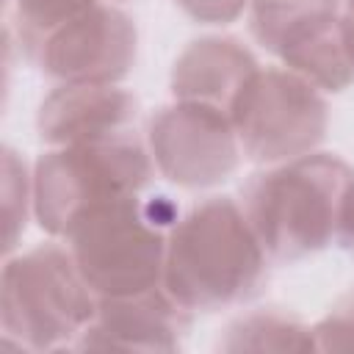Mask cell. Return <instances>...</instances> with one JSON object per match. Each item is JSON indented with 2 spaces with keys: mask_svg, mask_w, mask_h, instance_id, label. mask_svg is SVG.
Segmentation results:
<instances>
[{
  "mask_svg": "<svg viewBox=\"0 0 354 354\" xmlns=\"http://www.w3.org/2000/svg\"><path fill=\"white\" fill-rule=\"evenodd\" d=\"M268 263L243 207L210 196L174 221L163 288L191 313H218L252 301L268 279Z\"/></svg>",
  "mask_w": 354,
  "mask_h": 354,
  "instance_id": "1",
  "label": "cell"
},
{
  "mask_svg": "<svg viewBox=\"0 0 354 354\" xmlns=\"http://www.w3.org/2000/svg\"><path fill=\"white\" fill-rule=\"evenodd\" d=\"M22 55L55 83H122L138 55L130 14L105 0H11Z\"/></svg>",
  "mask_w": 354,
  "mask_h": 354,
  "instance_id": "2",
  "label": "cell"
},
{
  "mask_svg": "<svg viewBox=\"0 0 354 354\" xmlns=\"http://www.w3.org/2000/svg\"><path fill=\"white\" fill-rule=\"evenodd\" d=\"M354 169L332 152L266 166L243 188V213L271 263H296L337 235L340 205Z\"/></svg>",
  "mask_w": 354,
  "mask_h": 354,
  "instance_id": "3",
  "label": "cell"
},
{
  "mask_svg": "<svg viewBox=\"0 0 354 354\" xmlns=\"http://www.w3.org/2000/svg\"><path fill=\"white\" fill-rule=\"evenodd\" d=\"M97 315V296L83 279L69 246L55 241L8 254L0 274L3 337L19 348H75Z\"/></svg>",
  "mask_w": 354,
  "mask_h": 354,
  "instance_id": "4",
  "label": "cell"
},
{
  "mask_svg": "<svg viewBox=\"0 0 354 354\" xmlns=\"http://www.w3.org/2000/svg\"><path fill=\"white\" fill-rule=\"evenodd\" d=\"M152 171V155L136 133L50 147L33 163V216L47 235L66 241L72 227L97 205L141 194Z\"/></svg>",
  "mask_w": 354,
  "mask_h": 354,
  "instance_id": "5",
  "label": "cell"
},
{
  "mask_svg": "<svg viewBox=\"0 0 354 354\" xmlns=\"http://www.w3.org/2000/svg\"><path fill=\"white\" fill-rule=\"evenodd\" d=\"M174 221L141 194H127L88 210L66 235V246L97 299L133 296L163 285Z\"/></svg>",
  "mask_w": 354,
  "mask_h": 354,
  "instance_id": "6",
  "label": "cell"
},
{
  "mask_svg": "<svg viewBox=\"0 0 354 354\" xmlns=\"http://www.w3.org/2000/svg\"><path fill=\"white\" fill-rule=\"evenodd\" d=\"M230 116L243 158L263 166L315 152L329 127L321 88L288 66H260L241 88Z\"/></svg>",
  "mask_w": 354,
  "mask_h": 354,
  "instance_id": "7",
  "label": "cell"
},
{
  "mask_svg": "<svg viewBox=\"0 0 354 354\" xmlns=\"http://www.w3.org/2000/svg\"><path fill=\"white\" fill-rule=\"evenodd\" d=\"M340 14L343 0H252L249 28L282 66L337 94L354 83Z\"/></svg>",
  "mask_w": 354,
  "mask_h": 354,
  "instance_id": "8",
  "label": "cell"
},
{
  "mask_svg": "<svg viewBox=\"0 0 354 354\" xmlns=\"http://www.w3.org/2000/svg\"><path fill=\"white\" fill-rule=\"evenodd\" d=\"M147 149L155 171L188 191L221 185L243 158L232 116L191 100H174L149 116Z\"/></svg>",
  "mask_w": 354,
  "mask_h": 354,
  "instance_id": "9",
  "label": "cell"
},
{
  "mask_svg": "<svg viewBox=\"0 0 354 354\" xmlns=\"http://www.w3.org/2000/svg\"><path fill=\"white\" fill-rule=\"evenodd\" d=\"M191 326V310L160 285L133 296L97 299V315L75 348L91 351H177Z\"/></svg>",
  "mask_w": 354,
  "mask_h": 354,
  "instance_id": "10",
  "label": "cell"
},
{
  "mask_svg": "<svg viewBox=\"0 0 354 354\" xmlns=\"http://www.w3.org/2000/svg\"><path fill=\"white\" fill-rule=\"evenodd\" d=\"M138 100L119 83H58L36 111V133L47 147L94 144L133 133Z\"/></svg>",
  "mask_w": 354,
  "mask_h": 354,
  "instance_id": "11",
  "label": "cell"
},
{
  "mask_svg": "<svg viewBox=\"0 0 354 354\" xmlns=\"http://www.w3.org/2000/svg\"><path fill=\"white\" fill-rule=\"evenodd\" d=\"M257 69L260 64L243 41L232 36H202L177 55L169 88L174 100L205 102L230 113L241 88Z\"/></svg>",
  "mask_w": 354,
  "mask_h": 354,
  "instance_id": "12",
  "label": "cell"
},
{
  "mask_svg": "<svg viewBox=\"0 0 354 354\" xmlns=\"http://www.w3.org/2000/svg\"><path fill=\"white\" fill-rule=\"evenodd\" d=\"M216 348L224 354H268V351H315L313 326L279 307H260L232 318Z\"/></svg>",
  "mask_w": 354,
  "mask_h": 354,
  "instance_id": "13",
  "label": "cell"
},
{
  "mask_svg": "<svg viewBox=\"0 0 354 354\" xmlns=\"http://www.w3.org/2000/svg\"><path fill=\"white\" fill-rule=\"evenodd\" d=\"M33 213V171L28 163L11 149H3V252L14 254L28 216Z\"/></svg>",
  "mask_w": 354,
  "mask_h": 354,
  "instance_id": "14",
  "label": "cell"
},
{
  "mask_svg": "<svg viewBox=\"0 0 354 354\" xmlns=\"http://www.w3.org/2000/svg\"><path fill=\"white\" fill-rule=\"evenodd\" d=\"M315 351H354V288L346 290L329 313L313 324Z\"/></svg>",
  "mask_w": 354,
  "mask_h": 354,
  "instance_id": "15",
  "label": "cell"
},
{
  "mask_svg": "<svg viewBox=\"0 0 354 354\" xmlns=\"http://www.w3.org/2000/svg\"><path fill=\"white\" fill-rule=\"evenodd\" d=\"M174 6L199 25H230L252 6V0H174Z\"/></svg>",
  "mask_w": 354,
  "mask_h": 354,
  "instance_id": "16",
  "label": "cell"
},
{
  "mask_svg": "<svg viewBox=\"0 0 354 354\" xmlns=\"http://www.w3.org/2000/svg\"><path fill=\"white\" fill-rule=\"evenodd\" d=\"M335 241L348 254H354V180L346 188V196H343V205H340V218H337V235H335Z\"/></svg>",
  "mask_w": 354,
  "mask_h": 354,
  "instance_id": "17",
  "label": "cell"
},
{
  "mask_svg": "<svg viewBox=\"0 0 354 354\" xmlns=\"http://www.w3.org/2000/svg\"><path fill=\"white\" fill-rule=\"evenodd\" d=\"M340 25H343V39H346L348 58H351V64H354V0H343Z\"/></svg>",
  "mask_w": 354,
  "mask_h": 354,
  "instance_id": "18",
  "label": "cell"
},
{
  "mask_svg": "<svg viewBox=\"0 0 354 354\" xmlns=\"http://www.w3.org/2000/svg\"><path fill=\"white\" fill-rule=\"evenodd\" d=\"M105 3H111V0H105Z\"/></svg>",
  "mask_w": 354,
  "mask_h": 354,
  "instance_id": "19",
  "label": "cell"
}]
</instances>
